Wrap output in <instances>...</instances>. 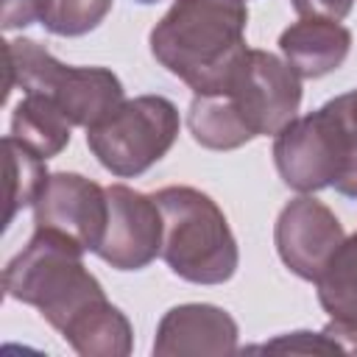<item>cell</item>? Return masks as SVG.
<instances>
[{
    "instance_id": "cell-4",
    "label": "cell",
    "mask_w": 357,
    "mask_h": 357,
    "mask_svg": "<svg viewBox=\"0 0 357 357\" xmlns=\"http://www.w3.org/2000/svg\"><path fill=\"white\" fill-rule=\"evenodd\" d=\"M276 165L296 190L335 184L343 195L357 198V109L343 95L315 114L287 123L276 139Z\"/></svg>"
},
{
    "instance_id": "cell-6",
    "label": "cell",
    "mask_w": 357,
    "mask_h": 357,
    "mask_svg": "<svg viewBox=\"0 0 357 357\" xmlns=\"http://www.w3.org/2000/svg\"><path fill=\"white\" fill-rule=\"evenodd\" d=\"M6 59L25 92L50 98L67 114V120L78 126H95L103 120L123 95L120 81L109 70L64 67L28 39L6 42Z\"/></svg>"
},
{
    "instance_id": "cell-13",
    "label": "cell",
    "mask_w": 357,
    "mask_h": 357,
    "mask_svg": "<svg viewBox=\"0 0 357 357\" xmlns=\"http://www.w3.org/2000/svg\"><path fill=\"white\" fill-rule=\"evenodd\" d=\"M3 151H6V167H8V209H6V226H8L20 206L39 198V192L47 184V176H45L42 156L28 145H22L17 137H6Z\"/></svg>"
},
{
    "instance_id": "cell-1",
    "label": "cell",
    "mask_w": 357,
    "mask_h": 357,
    "mask_svg": "<svg viewBox=\"0 0 357 357\" xmlns=\"http://www.w3.org/2000/svg\"><path fill=\"white\" fill-rule=\"evenodd\" d=\"M84 245L73 237L39 229L28 248L6 268L8 296L36 304L42 315L86 354L89 332L112 335L114 324H123L120 312L106 304L100 284L81 265Z\"/></svg>"
},
{
    "instance_id": "cell-12",
    "label": "cell",
    "mask_w": 357,
    "mask_h": 357,
    "mask_svg": "<svg viewBox=\"0 0 357 357\" xmlns=\"http://www.w3.org/2000/svg\"><path fill=\"white\" fill-rule=\"evenodd\" d=\"M315 282L329 315L340 326H357V234L332 251Z\"/></svg>"
},
{
    "instance_id": "cell-5",
    "label": "cell",
    "mask_w": 357,
    "mask_h": 357,
    "mask_svg": "<svg viewBox=\"0 0 357 357\" xmlns=\"http://www.w3.org/2000/svg\"><path fill=\"white\" fill-rule=\"evenodd\" d=\"M165 218V259L173 273L215 284L234 273L237 248L220 209L190 187H167L153 195Z\"/></svg>"
},
{
    "instance_id": "cell-16",
    "label": "cell",
    "mask_w": 357,
    "mask_h": 357,
    "mask_svg": "<svg viewBox=\"0 0 357 357\" xmlns=\"http://www.w3.org/2000/svg\"><path fill=\"white\" fill-rule=\"evenodd\" d=\"M298 14H312V17H343L351 8V0H293Z\"/></svg>"
},
{
    "instance_id": "cell-17",
    "label": "cell",
    "mask_w": 357,
    "mask_h": 357,
    "mask_svg": "<svg viewBox=\"0 0 357 357\" xmlns=\"http://www.w3.org/2000/svg\"><path fill=\"white\" fill-rule=\"evenodd\" d=\"M139 3H153V0H139Z\"/></svg>"
},
{
    "instance_id": "cell-7",
    "label": "cell",
    "mask_w": 357,
    "mask_h": 357,
    "mask_svg": "<svg viewBox=\"0 0 357 357\" xmlns=\"http://www.w3.org/2000/svg\"><path fill=\"white\" fill-rule=\"evenodd\" d=\"M178 131L176 106L167 98H137L114 106L103 120L89 126L86 142L117 176H137L159 162Z\"/></svg>"
},
{
    "instance_id": "cell-2",
    "label": "cell",
    "mask_w": 357,
    "mask_h": 357,
    "mask_svg": "<svg viewBox=\"0 0 357 357\" xmlns=\"http://www.w3.org/2000/svg\"><path fill=\"white\" fill-rule=\"evenodd\" d=\"M298 100L296 70L268 53L248 50L220 92L192 100L190 128L209 148H234L257 134L282 131L296 114Z\"/></svg>"
},
{
    "instance_id": "cell-10",
    "label": "cell",
    "mask_w": 357,
    "mask_h": 357,
    "mask_svg": "<svg viewBox=\"0 0 357 357\" xmlns=\"http://www.w3.org/2000/svg\"><path fill=\"white\" fill-rule=\"evenodd\" d=\"M279 45L298 75L318 78L343 61L349 50V31L329 25V20H310L284 31Z\"/></svg>"
},
{
    "instance_id": "cell-3",
    "label": "cell",
    "mask_w": 357,
    "mask_h": 357,
    "mask_svg": "<svg viewBox=\"0 0 357 357\" xmlns=\"http://www.w3.org/2000/svg\"><path fill=\"white\" fill-rule=\"evenodd\" d=\"M243 28V0H178L153 28L151 47L198 95H215L248 53Z\"/></svg>"
},
{
    "instance_id": "cell-11",
    "label": "cell",
    "mask_w": 357,
    "mask_h": 357,
    "mask_svg": "<svg viewBox=\"0 0 357 357\" xmlns=\"http://www.w3.org/2000/svg\"><path fill=\"white\" fill-rule=\"evenodd\" d=\"M11 137H17L22 145L36 151L39 156H53L61 151V145L70 139L67 114L45 95L28 92L25 100H20L14 120H11Z\"/></svg>"
},
{
    "instance_id": "cell-9",
    "label": "cell",
    "mask_w": 357,
    "mask_h": 357,
    "mask_svg": "<svg viewBox=\"0 0 357 357\" xmlns=\"http://www.w3.org/2000/svg\"><path fill=\"white\" fill-rule=\"evenodd\" d=\"M106 195H109V223L95 254H100L106 262H112L120 271H137L148 265L159 251V237L165 229L162 212L153 198L131 192L128 187L120 184L106 190Z\"/></svg>"
},
{
    "instance_id": "cell-15",
    "label": "cell",
    "mask_w": 357,
    "mask_h": 357,
    "mask_svg": "<svg viewBox=\"0 0 357 357\" xmlns=\"http://www.w3.org/2000/svg\"><path fill=\"white\" fill-rule=\"evenodd\" d=\"M42 6L45 0H3V25L6 28L31 25L33 20H42Z\"/></svg>"
},
{
    "instance_id": "cell-14",
    "label": "cell",
    "mask_w": 357,
    "mask_h": 357,
    "mask_svg": "<svg viewBox=\"0 0 357 357\" xmlns=\"http://www.w3.org/2000/svg\"><path fill=\"white\" fill-rule=\"evenodd\" d=\"M112 0H45L42 22L47 31L61 36H75L100 22Z\"/></svg>"
},
{
    "instance_id": "cell-8",
    "label": "cell",
    "mask_w": 357,
    "mask_h": 357,
    "mask_svg": "<svg viewBox=\"0 0 357 357\" xmlns=\"http://www.w3.org/2000/svg\"><path fill=\"white\" fill-rule=\"evenodd\" d=\"M106 223L109 195L75 173L50 176L36 198V226L61 231L89 251L100 245Z\"/></svg>"
}]
</instances>
